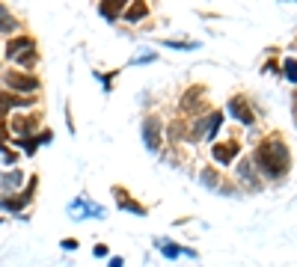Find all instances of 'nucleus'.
<instances>
[{
	"label": "nucleus",
	"mask_w": 297,
	"mask_h": 267,
	"mask_svg": "<svg viewBox=\"0 0 297 267\" xmlns=\"http://www.w3.org/2000/svg\"><path fill=\"white\" fill-rule=\"evenodd\" d=\"M253 166L262 169L264 178H282L291 166V155L282 145V140H264L253 155Z\"/></svg>",
	"instance_id": "1"
},
{
	"label": "nucleus",
	"mask_w": 297,
	"mask_h": 267,
	"mask_svg": "<svg viewBox=\"0 0 297 267\" xmlns=\"http://www.w3.org/2000/svg\"><path fill=\"white\" fill-rule=\"evenodd\" d=\"M6 56L15 60V63H21V66H33L36 60H39L36 42L30 39V36H18V39H12V42L6 45Z\"/></svg>",
	"instance_id": "2"
},
{
	"label": "nucleus",
	"mask_w": 297,
	"mask_h": 267,
	"mask_svg": "<svg viewBox=\"0 0 297 267\" xmlns=\"http://www.w3.org/2000/svg\"><path fill=\"white\" fill-rule=\"evenodd\" d=\"M6 86H9V89H18V92H36V89H39V80H36L33 74L12 71V74H6Z\"/></svg>",
	"instance_id": "3"
},
{
	"label": "nucleus",
	"mask_w": 297,
	"mask_h": 267,
	"mask_svg": "<svg viewBox=\"0 0 297 267\" xmlns=\"http://www.w3.org/2000/svg\"><path fill=\"white\" fill-rule=\"evenodd\" d=\"M238 178H241V184H244L247 190H253V193L262 190V181H259V175H256L253 160H241V166H238Z\"/></svg>",
	"instance_id": "4"
},
{
	"label": "nucleus",
	"mask_w": 297,
	"mask_h": 267,
	"mask_svg": "<svg viewBox=\"0 0 297 267\" xmlns=\"http://www.w3.org/2000/svg\"><path fill=\"white\" fill-rule=\"evenodd\" d=\"M226 110H229V116H235L238 122H244V125H253V119H256V116H253V110L247 107L244 98H232Z\"/></svg>",
	"instance_id": "5"
},
{
	"label": "nucleus",
	"mask_w": 297,
	"mask_h": 267,
	"mask_svg": "<svg viewBox=\"0 0 297 267\" xmlns=\"http://www.w3.org/2000/svg\"><path fill=\"white\" fill-rule=\"evenodd\" d=\"M33 193H36V178H30V184H27V190L18 196V199H0V205L3 208H9V211H21L30 199H33Z\"/></svg>",
	"instance_id": "6"
},
{
	"label": "nucleus",
	"mask_w": 297,
	"mask_h": 267,
	"mask_svg": "<svg viewBox=\"0 0 297 267\" xmlns=\"http://www.w3.org/2000/svg\"><path fill=\"white\" fill-rule=\"evenodd\" d=\"M238 152H241L238 142H217L214 145V160L217 163H232V160L238 158Z\"/></svg>",
	"instance_id": "7"
},
{
	"label": "nucleus",
	"mask_w": 297,
	"mask_h": 267,
	"mask_svg": "<svg viewBox=\"0 0 297 267\" xmlns=\"http://www.w3.org/2000/svg\"><path fill=\"white\" fill-rule=\"evenodd\" d=\"M143 140H146V145L152 152L160 145V125H157V119H146L143 122Z\"/></svg>",
	"instance_id": "8"
},
{
	"label": "nucleus",
	"mask_w": 297,
	"mask_h": 267,
	"mask_svg": "<svg viewBox=\"0 0 297 267\" xmlns=\"http://www.w3.org/2000/svg\"><path fill=\"white\" fill-rule=\"evenodd\" d=\"M199 101L205 104V92H202V86L187 89V95H184V101H181V110H196V107H199Z\"/></svg>",
	"instance_id": "9"
},
{
	"label": "nucleus",
	"mask_w": 297,
	"mask_h": 267,
	"mask_svg": "<svg viewBox=\"0 0 297 267\" xmlns=\"http://www.w3.org/2000/svg\"><path fill=\"white\" fill-rule=\"evenodd\" d=\"M24 107V104H33V98H12V95H6V92H0V116H6L12 107Z\"/></svg>",
	"instance_id": "10"
},
{
	"label": "nucleus",
	"mask_w": 297,
	"mask_h": 267,
	"mask_svg": "<svg viewBox=\"0 0 297 267\" xmlns=\"http://www.w3.org/2000/svg\"><path fill=\"white\" fill-rule=\"evenodd\" d=\"M36 119H30V116H12V122H9V128L15 131V134H30V131H36Z\"/></svg>",
	"instance_id": "11"
},
{
	"label": "nucleus",
	"mask_w": 297,
	"mask_h": 267,
	"mask_svg": "<svg viewBox=\"0 0 297 267\" xmlns=\"http://www.w3.org/2000/svg\"><path fill=\"white\" fill-rule=\"evenodd\" d=\"M71 208H80V211H84V217H101V208H98V205H95V202H89V199H74V202H71Z\"/></svg>",
	"instance_id": "12"
},
{
	"label": "nucleus",
	"mask_w": 297,
	"mask_h": 267,
	"mask_svg": "<svg viewBox=\"0 0 297 267\" xmlns=\"http://www.w3.org/2000/svg\"><path fill=\"white\" fill-rule=\"evenodd\" d=\"M9 30H15V18L9 15V9L0 3V33H9Z\"/></svg>",
	"instance_id": "13"
},
{
	"label": "nucleus",
	"mask_w": 297,
	"mask_h": 267,
	"mask_svg": "<svg viewBox=\"0 0 297 267\" xmlns=\"http://www.w3.org/2000/svg\"><path fill=\"white\" fill-rule=\"evenodd\" d=\"M157 247H160V252H164L167 258H175V255H193V249H181V247H173V244H164V241H160Z\"/></svg>",
	"instance_id": "14"
},
{
	"label": "nucleus",
	"mask_w": 297,
	"mask_h": 267,
	"mask_svg": "<svg viewBox=\"0 0 297 267\" xmlns=\"http://www.w3.org/2000/svg\"><path fill=\"white\" fill-rule=\"evenodd\" d=\"M146 15H149V6H146V3H137V6H131V9L125 12L128 21H140V18H146Z\"/></svg>",
	"instance_id": "15"
},
{
	"label": "nucleus",
	"mask_w": 297,
	"mask_h": 267,
	"mask_svg": "<svg viewBox=\"0 0 297 267\" xmlns=\"http://www.w3.org/2000/svg\"><path fill=\"white\" fill-rule=\"evenodd\" d=\"M122 12V3H101V15L104 18H116Z\"/></svg>",
	"instance_id": "16"
},
{
	"label": "nucleus",
	"mask_w": 297,
	"mask_h": 267,
	"mask_svg": "<svg viewBox=\"0 0 297 267\" xmlns=\"http://www.w3.org/2000/svg\"><path fill=\"white\" fill-rule=\"evenodd\" d=\"M217 181H220V175L214 169H202V184L205 187H217Z\"/></svg>",
	"instance_id": "17"
},
{
	"label": "nucleus",
	"mask_w": 297,
	"mask_h": 267,
	"mask_svg": "<svg viewBox=\"0 0 297 267\" xmlns=\"http://www.w3.org/2000/svg\"><path fill=\"white\" fill-rule=\"evenodd\" d=\"M18 181H21V172H6V175L0 178V184H3V187H15Z\"/></svg>",
	"instance_id": "18"
},
{
	"label": "nucleus",
	"mask_w": 297,
	"mask_h": 267,
	"mask_svg": "<svg viewBox=\"0 0 297 267\" xmlns=\"http://www.w3.org/2000/svg\"><path fill=\"white\" fill-rule=\"evenodd\" d=\"M285 77L297 83V60H285Z\"/></svg>",
	"instance_id": "19"
},
{
	"label": "nucleus",
	"mask_w": 297,
	"mask_h": 267,
	"mask_svg": "<svg viewBox=\"0 0 297 267\" xmlns=\"http://www.w3.org/2000/svg\"><path fill=\"white\" fill-rule=\"evenodd\" d=\"M21 145H24V152H27V155H33V152H36V140H30V137H24Z\"/></svg>",
	"instance_id": "20"
},
{
	"label": "nucleus",
	"mask_w": 297,
	"mask_h": 267,
	"mask_svg": "<svg viewBox=\"0 0 297 267\" xmlns=\"http://www.w3.org/2000/svg\"><path fill=\"white\" fill-rule=\"evenodd\" d=\"M95 255H98V258H101V255H107V247H104V244H98V247H95Z\"/></svg>",
	"instance_id": "21"
},
{
	"label": "nucleus",
	"mask_w": 297,
	"mask_h": 267,
	"mask_svg": "<svg viewBox=\"0 0 297 267\" xmlns=\"http://www.w3.org/2000/svg\"><path fill=\"white\" fill-rule=\"evenodd\" d=\"M110 267H122V258H113V261H110Z\"/></svg>",
	"instance_id": "22"
},
{
	"label": "nucleus",
	"mask_w": 297,
	"mask_h": 267,
	"mask_svg": "<svg viewBox=\"0 0 297 267\" xmlns=\"http://www.w3.org/2000/svg\"><path fill=\"white\" fill-rule=\"evenodd\" d=\"M3 137H6V134H3V128H0V142H3Z\"/></svg>",
	"instance_id": "23"
},
{
	"label": "nucleus",
	"mask_w": 297,
	"mask_h": 267,
	"mask_svg": "<svg viewBox=\"0 0 297 267\" xmlns=\"http://www.w3.org/2000/svg\"><path fill=\"white\" fill-rule=\"evenodd\" d=\"M294 119H297V107H294Z\"/></svg>",
	"instance_id": "24"
}]
</instances>
